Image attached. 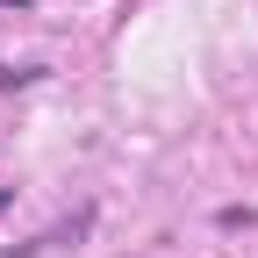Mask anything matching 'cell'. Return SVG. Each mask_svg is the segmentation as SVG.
<instances>
[{
	"mask_svg": "<svg viewBox=\"0 0 258 258\" xmlns=\"http://www.w3.org/2000/svg\"><path fill=\"white\" fill-rule=\"evenodd\" d=\"M0 201H8V194H0Z\"/></svg>",
	"mask_w": 258,
	"mask_h": 258,
	"instance_id": "1",
	"label": "cell"
}]
</instances>
